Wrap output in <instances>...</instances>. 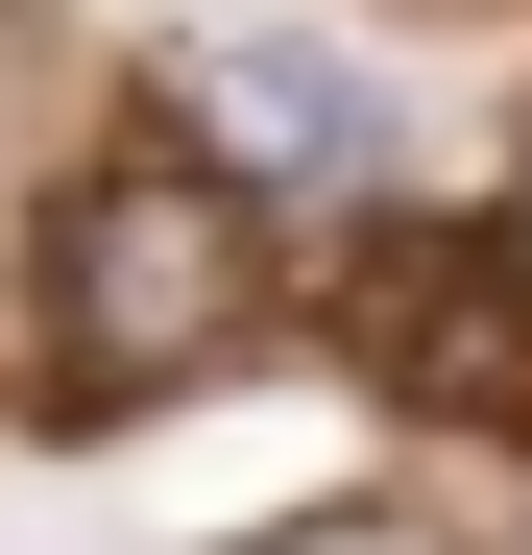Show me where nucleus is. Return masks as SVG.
<instances>
[{"instance_id":"obj_2","label":"nucleus","mask_w":532,"mask_h":555,"mask_svg":"<svg viewBox=\"0 0 532 555\" xmlns=\"http://www.w3.org/2000/svg\"><path fill=\"white\" fill-rule=\"evenodd\" d=\"M339 338L411 435H532V242L508 218H388L339 266Z\"/></svg>"},{"instance_id":"obj_3","label":"nucleus","mask_w":532,"mask_h":555,"mask_svg":"<svg viewBox=\"0 0 532 555\" xmlns=\"http://www.w3.org/2000/svg\"><path fill=\"white\" fill-rule=\"evenodd\" d=\"M218 98H242L266 145H364V73H339L315 25H218Z\"/></svg>"},{"instance_id":"obj_1","label":"nucleus","mask_w":532,"mask_h":555,"mask_svg":"<svg viewBox=\"0 0 532 555\" xmlns=\"http://www.w3.org/2000/svg\"><path fill=\"white\" fill-rule=\"evenodd\" d=\"M25 314H49L73 387H169V362L242 314V194H218L194 145H98L49 194V242H25Z\"/></svg>"}]
</instances>
